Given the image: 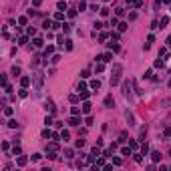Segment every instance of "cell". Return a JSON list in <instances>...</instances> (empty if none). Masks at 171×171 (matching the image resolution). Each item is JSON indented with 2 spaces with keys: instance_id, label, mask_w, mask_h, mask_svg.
Returning <instances> with one entry per match:
<instances>
[{
  "instance_id": "obj_6",
  "label": "cell",
  "mask_w": 171,
  "mask_h": 171,
  "mask_svg": "<svg viewBox=\"0 0 171 171\" xmlns=\"http://www.w3.org/2000/svg\"><path fill=\"white\" fill-rule=\"evenodd\" d=\"M26 161H28V157H24V155H20V157H18V161H16V163H18L20 167H24V165H26Z\"/></svg>"
},
{
  "instance_id": "obj_40",
  "label": "cell",
  "mask_w": 171,
  "mask_h": 171,
  "mask_svg": "<svg viewBox=\"0 0 171 171\" xmlns=\"http://www.w3.org/2000/svg\"><path fill=\"white\" fill-rule=\"evenodd\" d=\"M155 66H157V68H159V66H163V60H161V56H159V59L155 60Z\"/></svg>"
},
{
  "instance_id": "obj_52",
  "label": "cell",
  "mask_w": 171,
  "mask_h": 171,
  "mask_svg": "<svg viewBox=\"0 0 171 171\" xmlns=\"http://www.w3.org/2000/svg\"><path fill=\"white\" fill-rule=\"evenodd\" d=\"M169 89H171V81H169Z\"/></svg>"
},
{
  "instance_id": "obj_37",
  "label": "cell",
  "mask_w": 171,
  "mask_h": 171,
  "mask_svg": "<svg viewBox=\"0 0 171 171\" xmlns=\"http://www.w3.org/2000/svg\"><path fill=\"white\" fill-rule=\"evenodd\" d=\"M12 155H20V147H18V145H16L14 149H12Z\"/></svg>"
},
{
  "instance_id": "obj_23",
  "label": "cell",
  "mask_w": 171,
  "mask_h": 171,
  "mask_svg": "<svg viewBox=\"0 0 171 171\" xmlns=\"http://www.w3.org/2000/svg\"><path fill=\"white\" fill-rule=\"evenodd\" d=\"M135 161L137 163H143V153H137V155H135Z\"/></svg>"
},
{
  "instance_id": "obj_20",
  "label": "cell",
  "mask_w": 171,
  "mask_h": 171,
  "mask_svg": "<svg viewBox=\"0 0 171 171\" xmlns=\"http://www.w3.org/2000/svg\"><path fill=\"white\" fill-rule=\"evenodd\" d=\"M147 151H149V145L143 143V145H141V153H143V155H147Z\"/></svg>"
},
{
  "instance_id": "obj_48",
  "label": "cell",
  "mask_w": 171,
  "mask_h": 171,
  "mask_svg": "<svg viewBox=\"0 0 171 171\" xmlns=\"http://www.w3.org/2000/svg\"><path fill=\"white\" fill-rule=\"evenodd\" d=\"M165 137H171V127H167V129H165Z\"/></svg>"
},
{
  "instance_id": "obj_36",
  "label": "cell",
  "mask_w": 171,
  "mask_h": 171,
  "mask_svg": "<svg viewBox=\"0 0 171 171\" xmlns=\"http://www.w3.org/2000/svg\"><path fill=\"white\" fill-rule=\"evenodd\" d=\"M101 16H109V8H101Z\"/></svg>"
},
{
  "instance_id": "obj_29",
  "label": "cell",
  "mask_w": 171,
  "mask_h": 171,
  "mask_svg": "<svg viewBox=\"0 0 171 171\" xmlns=\"http://www.w3.org/2000/svg\"><path fill=\"white\" fill-rule=\"evenodd\" d=\"M71 113H72V115H81V109H79V107H72Z\"/></svg>"
},
{
  "instance_id": "obj_14",
  "label": "cell",
  "mask_w": 171,
  "mask_h": 171,
  "mask_svg": "<svg viewBox=\"0 0 171 171\" xmlns=\"http://www.w3.org/2000/svg\"><path fill=\"white\" fill-rule=\"evenodd\" d=\"M8 127H10V129H16V127H18V123H16V119H10V121H8Z\"/></svg>"
},
{
  "instance_id": "obj_16",
  "label": "cell",
  "mask_w": 171,
  "mask_h": 171,
  "mask_svg": "<svg viewBox=\"0 0 171 171\" xmlns=\"http://www.w3.org/2000/svg\"><path fill=\"white\" fill-rule=\"evenodd\" d=\"M89 97H91V93H89V91H81V99H83V101H87Z\"/></svg>"
},
{
  "instance_id": "obj_21",
  "label": "cell",
  "mask_w": 171,
  "mask_h": 171,
  "mask_svg": "<svg viewBox=\"0 0 171 171\" xmlns=\"http://www.w3.org/2000/svg\"><path fill=\"white\" fill-rule=\"evenodd\" d=\"M81 77H83V79H89V77H91V71H89V68H85V71L81 72Z\"/></svg>"
},
{
  "instance_id": "obj_31",
  "label": "cell",
  "mask_w": 171,
  "mask_h": 171,
  "mask_svg": "<svg viewBox=\"0 0 171 171\" xmlns=\"http://www.w3.org/2000/svg\"><path fill=\"white\" fill-rule=\"evenodd\" d=\"M48 137H53V133L50 131H42V139H48Z\"/></svg>"
},
{
  "instance_id": "obj_51",
  "label": "cell",
  "mask_w": 171,
  "mask_h": 171,
  "mask_svg": "<svg viewBox=\"0 0 171 171\" xmlns=\"http://www.w3.org/2000/svg\"><path fill=\"white\" fill-rule=\"evenodd\" d=\"M161 2H165V4H171V0H161Z\"/></svg>"
},
{
  "instance_id": "obj_10",
  "label": "cell",
  "mask_w": 171,
  "mask_h": 171,
  "mask_svg": "<svg viewBox=\"0 0 171 171\" xmlns=\"http://www.w3.org/2000/svg\"><path fill=\"white\" fill-rule=\"evenodd\" d=\"M68 137H71V133H68L66 129H62V131H60V139H65V141H66Z\"/></svg>"
},
{
  "instance_id": "obj_39",
  "label": "cell",
  "mask_w": 171,
  "mask_h": 171,
  "mask_svg": "<svg viewBox=\"0 0 171 171\" xmlns=\"http://www.w3.org/2000/svg\"><path fill=\"white\" fill-rule=\"evenodd\" d=\"M48 147H50V151H56V149H59V143H50Z\"/></svg>"
},
{
  "instance_id": "obj_44",
  "label": "cell",
  "mask_w": 171,
  "mask_h": 171,
  "mask_svg": "<svg viewBox=\"0 0 171 171\" xmlns=\"http://www.w3.org/2000/svg\"><path fill=\"white\" fill-rule=\"evenodd\" d=\"M68 101H71V103H77L79 99H77V95H71V97H68Z\"/></svg>"
},
{
  "instance_id": "obj_1",
  "label": "cell",
  "mask_w": 171,
  "mask_h": 171,
  "mask_svg": "<svg viewBox=\"0 0 171 171\" xmlns=\"http://www.w3.org/2000/svg\"><path fill=\"white\" fill-rule=\"evenodd\" d=\"M123 95L125 97H131V85H129V81L123 83Z\"/></svg>"
},
{
  "instance_id": "obj_53",
  "label": "cell",
  "mask_w": 171,
  "mask_h": 171,
  "mask_svg": "<svg viewBox=\"0 0 171 171\" xmlns=\"http://www.w3.org/2000/svg\"><path fill=\"white\" fill-rule=\"evenodd\" d=\"M169 12H171V10H169Z\"/></svg>"
},
{
  "instance_id": "obj_2",
  "label": "cell",
  "mask_w": 171,
  "mask_h": 171,
  "mask_svg": "<svg viewBox=\"0 0 171 171\" xmlns=\"http://www.w3.org/2000/svg\"><path fill=\"white\" fill-rule=\"evenodd\" d=\"M121 71H123L121 65H113V77H119V75H121Z\"/></svg>"
},
{
  "instance_id": "obj_30",
  "label": "cell",
  "mask_w": 171,
  "mask_h": 171,
  "mask_svg": "<svg viewBox=\"0 0 171 171\" xmlns=\"http://www.w3.org/2000/svg\"><path fill=\"white\" fill-rule=\"evenodd\" d=\"M127 30V24H125V22H121V24H119V32H125Z\"/></svg>"
},
{
  "instance_id": "obj_8",
  "label": "cell",
  "mask_w": 171,
  "mask_h": 171,
  "mask_svg": "<svg viewBox=\"0 0 171 171\" xmlns=\"http://www.w3.org/2000/svg\"><path fill=\"white\" fill-rule=\"evenodd\" d=\"M91 89H101V81H99V79L91 81Z\"/></svg>"
},
{
  "instance_id": "obj_9",
  "label": "cell",
  "mask_w": 171,
  "mask_h": 171,
  "mask_svg": "<svg viewBox=\"0 0 171 171\" xmlns=\"http://www.w3.org/2000/svg\"><path fill=\"white\" fill-rule=\"evenodd\" d=\"M83 113H87V115L91 113V103H89V101H85V105H83Z\"/></svg>"
},
{
  "instance_id": "obj_49",
  "label": "cell",
  "mask_w": 171,
  "mask_h": 171,
  "mask_svg": "<svg viewBox=\"0 0 171 171\" xmlns=\"http://www.w3.org/2000/svg\"><path fill=\"white\" fill-rule=\"evenodd\" d=\"M167 46L171 48V36H167Z\"/></svg>"
},
{
  "instance_id": "obj_45",
  "label": "cell",
  "mask_w": 171,
  "mask_h": 171,
  "mask_svg": "<svg viewBox=\"0 0 171 171\" xmlns=\"http://www.w3.org/2000/svg\"><path fill=\"white\" fill-rule=\"evenodd\" d=\"M151 75H153V71H151V68H149V71H147V72H145V75H143V77H145V79H151Z\"/></svg>"
},
{
  "instance_id": "obj_5",
  "label": "cell",
  "mask_w": 171,
  "mask_h": 171,
  "mask_svg": "<svg viewBox=\"0 0 171 171\" xmlns=\"http://www.w3.org/2000/svg\"><path fill=\"white\" fill-rule=\"evenodd\" d=\"M30 81H32L30 77H22V79H20V85H22V87H28V85H30Z\"/></svg>"
},
{
  "instance_id": "obj_27",
  "label": "cell",
  "mask_w": 171,
  "mask_h": 171,
  "mask_svg": "<svg viewBox=\"0 0 171 171\" xmlns=\"http://www.w3.org/2000/svg\"><path fill=\"white\" fill-rule=\"evenodd\" d=\"M121 153H123V155H131V147H123Z\"/></svg>"
},
{
  "instance_id": "obj_18",
  "label": "cell",
  "mask_w": 171,
  "mask_h": 171,
  "mask_svg": "<svg viewBox=\"0 0 171 171\" xmlns=\"http://www.w3.org/2000/svg\"><path fill=\"white\" fill-rule=\"evenodd\" d=\"M42 44H44V40H42V38H34V46H38V48H40Z\"/></svg>"
},
{
  "instance_id": "obj_26",
  "label": "cell",
  "mask_w": 171,
  "mask_h": 171,
  "mask_svg": "<svg viewBox=\"0 0 171 171\" xmlns=\"http://www.w3.org/2000/svg\"><path fill=\"white\" fill-rule=\"evenodd\" d=\"M53 123H54V121H53V117H46V119H44V125H46V127H50Z\"/></svg>"
},
{
  "instance_id": "obj_32",
  "label": "cell",
  "mask_w": 171,
  "mask_h": 171,
  "mask_svg": "<svg viewBox=\"0 0 171 171\" xmlns=\"http://www.w3.org/2000/svg\"><path fill=\"white\" fill-rule=\"evenodd\" d=\"M167 22H169V18H167V16H163V18H161V22H159V24H161V28L167 24Z\"/></svg>"
},
{
  "instance_id": "obj_7",
  "label": "cell",
  "mask_w": 171,
  "mask_h": 171,
  "mask_svg": "<svg viewBox=\"0 0 171 171\" xmlns=\"http://www.w3.org/2000/svg\"><path fill=\"white\" fill-rule=\"evenodd\" d=\"M44 109H46V111H50V113H54V105H53L50 101H46V103H44Z\"/></svg>"
},
{
  "instance_id": "obj_43",
  "label": "cell",
  "mask_w": 171,
  "mask_h": 171,
  "mask_svg": "<svg viewBox=\"0 0 171 171\" xmlns=\"http://www.w3.org/2000/svg\"><path fill=\"white\" fill-rule=\"evenodd\" d=\"M28 34H30V36H34V34H36V28L30 26V28H28Z\"/></svg>"
},
{
  "instance_id": "obj_46",
  "label": "cell",
  "mask_w": 171,
  "mask_h": 171,
  "mask_svg": "<svg viewBox=\"0 0 171 171\" xmlns=\"http://www.w3.org/2000/svg\"><path fill=\"white\" fill-rule=\"evenodd\" d=\"M125 14V8H117V16H123Z\"/></svg>"
},
{
  "instance_id": "obj_19",
  "label": "cell",
  "mask_w": 171,
  "mask_h": 171,
  "mask_svg": "<svg viewBox=\"0 0 171 171\" xmlns=\"http://www.w3.org/2000/svg\"><path fill=\"white\" fill-rule=\"evenodd\" d=\"M103 60H105V62H109V60H113V54H111V53H107V54H103Z\"/></svg>"
},
{
  "instance_id": "obj_38",
  "label": "cell",
  "mask_w": 171,
  "mask_h": 171,
  "mask_svg": "<svg viewBox=\"0 0 171 171\" xmlns=\"http://www.w3.org/2000/svg\"><path fill=\"white\" fill-rule=\"evenodd\" d=\"M113 165H121V157H113Z\"/></svg>"
},
{
  "instance_id": "obj_15",
  "label": "cell",
  "mask_w": 171,
  "mask_h": 171,
  "mask_svg": "<svg viewBox=\"0 0 171 171\" xmlns=\"http://www.w3.org/2000/svg\"><path fill=\"white\" fill-rule=\"evenodd\" d=\"M53 53H54V46H53V44H48V46H46V50H44V54L48 56V54H53Z\"/></svg>"
},
{
  "instance_id": "obj_41",
  "label": "cell",
  "mask_w": 171,
  "mask_h": 171,
  "mask_svg": "<svg viewBox=\"0 0 171 171\" xmlns=\"http://www.w3.org/2000/svg\"><path fill=\"white\" fill-rule=\"evenodd\" d=\"M75 145H77V147H83V145H85V139H81V137H79V141H77Z\"/></svg>"
},
{
  "instance_id": "obj_47",
  "label": "cell",
  "mask_w": 171,
  "mask_h": 171,
  "mask_svg": "<svg viewBox=\"0 0 171 171\" xmlns=\"http://www.w3.org/2000/svg\"><path fill=\"white\" fill-rule=\"evenodd\" d=\"M18 44H26V36H20L18 38Z\"/></svg>"
},
{
  "instance_id": "obj_12",
  "label": "cell",
  "mask_w": 171,
  "mask_h": 171,
  "mask_svg": "<svg viewBox=\"0 0 171 171\" xmlns=\"http://www.w3.org/2000/svg\"><path fill=\"white\" fill-rule=\"evenodd\" d=\"M18 95L22 97V99H26V97H28V91H26V87H22V89L18 91Z\"/></svg>"
},
{
  "instance_id": "obj_42",
  "label": "cell",
  "mask_w": 171,
  "mask_h": 171,
  "mask_svg": "<svg viewBox=\"0 0 171 171\" xmlns=\"http://www.w3.org/2000/svg\"><path fill=\"white\" fill-rule=\"evenodd\" d=\"M109 46H111L113 50H115V53H117V50H119V44H117V42H111V44H109Z\"/></svg>"
},
{
  "instance_id": "obj_24",
  "label": "cell",
  "mask_w": 171,
  "mask_h": 171,
  "mask_svg": "<svg viewBox=\"0 0 171 171\" xmlns=\"http://www.w3.org/2000/svg\"><path fill=\"white\" fill-rule=\"evenodd\" d=\"M85 8H87V2H85V0H81V2H79V10H81V12H83Z\"/></svg>"
},
{
  "instance_id": "obj_11",
  "label": "cell",
  "mask_w": 171,
  "mask_h": 171,
  "mask_svg": "<svg viewBox=\"0 0 171 171\" xmlns=\"http://www.w3.org/2000/svg\"><path fill=\"white\" fill-rule=\"evenodd\" d=\"M105 71V66H103V60H99V65L95 66V72H103Z\"/></svg>"
},
{
  "instance_id": "obj_28",
  "label": "cell",
  "mask_w": 171,
  "mask_h": 171,
  "mask_svg": "<svg viewBox=\"0 0 171 171\" xmlns=\"http://www.w3.org/2000/svg\"><path fill=\"white\" fill-rule=\"evenodd\" d=\"M12 113H14V111H12V107H6V109H4V115H8V117H10Z\"/></svg>"
},
{
  "instance_id": "obj_25",
  "label": "cell",
  "mask_w": 171,
  "mask_h": 171,
  "mask_svg": "<svg viewBox=\"0 0 171 171\" xmlns=\"http://www.w3.org/2000/svg\"><path fill=\"white\" fill-rule=\"evenodd\" d=\"M54 18H56V20H62V18H65V12H62V10H60V12H56Z\"/></svg>"
},
{
  "instance_id": "obj_22",
  "label": "cell",
  "mask_w": 171,
  "mask_h": 171,
  "mask_svg": "<svg viewBox=\"0 0 171 171\" xmlns=\"http://www.w3.org/2000/svg\"><path fill=\"white\" fill-rule=\"evenodd\" d=\"M127 121H129V125H135V117L131 113H127Z\"/></svg>"
},
{
  "instance_id": "obj_17",
  "label": "cell",
  "mask_w": 171,
  "mask_h": 171,
  "mask_svg": "<svg viewBox=\"0 0 171 171\" xmlns=\"http://www.w3.org/2000/svg\"><path fill=\"white\" fill-rule=\"evenodd\" d=\"M26 22H28L26 16H20V18H18V24H20V26H26Z\"/></svg>"
},
{
  "instance_id": "obj_13",
  "label": "cell",
  "mask_w": 171,
  "mask_h": 171,
  "mask_svg": "<svg viewBox=\"0 0 171 171\" xmlns=\"http://www.w3.org/2000/svg\"><path fill=\"white\" fill-rule=\"evenodd\" d=\"M151 157H153V161H159V159H161V153H159V151H153Z\"/></svg>"
},
{
  "instance_id": "obj_34",
  "label": "cell",
  "mask_w": 171,
  "mask_h": 171,
  "mask_svg": "<svg viewBox=\"0 0 171 171\" xmlns=\"http://www.w3.org/2000/svg\"><path fill=\"white\" fill-rule=\"evenodd\" d=\"M81 91H87V85L85 83H79V93H81Z\"/></svg>"
},
{
  "instance_id": "obj_50",
  "label": "cell",
  "mask_w": 171,
  "mask_h": 171,
  "mask_svg": "<svg viewBox=\"0 0 171 171\" xmlns=\"http://www.w3.org/2000/svg\"><path fill=\"white\" fill-rule=\"evenodd\" d=\"M125 2H127V4H135V0H125Z\"/></svg>"
},
{
  "instance_id": "obj_3",
  "label": "cell",
  "mask_w": 171,
  "mask_h": 171,
  "mask_svg": "<svg viewBox=\"0 0 171 171\" xmlns=\"http://www.w3.org/2000/svg\"><path fill=\"white\" fill-rule=\"evenodd\" d=\"M81 123V119H79V115H72L71 119H68V125H72V127H75V125H79Z\"/></svg>"
},
{
  "instance_id": "obj_33",
  "label": "cell",
  "mask_w": 171,
  "mask_h": 171,
  "mask_svg": "<svg viewBox=\"0 0 171 171\" xmlns=\"http://www.w3.org/2000/svg\"><path fill=\"white\" fill-rule=\"evenodd\" d=\"M59 10H62V12H65V10H66V2H59Z\"/></svg>"
},
{
  "instance_id": "obj_4",
  "label": "cell",
  "mask_w": 171,
  "mask_h": 171,
  "mask_svg": "<svg viewBox=\"0 0 171 171\" xmlns=\"http://www.w3.org/2000/svg\"><path fill=\"white\" fill-rule=\"evenodd\" d=\"M105 105H107V107H113V105H115V99H113V95H107V97H105Z\"/></svg>"
},
{
  "instance_id": "obj_35",
  "label": "cell",
  "mask_w": 171,
  "mask_h": 171,
  "mask_svg": "<svg viewBox=\"0 0 171 171\" xmlns=\"http://www.w3.org/2000/svg\"><path fill=\"white\" fill-rule=\"evenodd\" d=\"M12 75H14V77H18V75H20V68H18V66H14V68H12Z\"/></svg>"
}]
</instances>
